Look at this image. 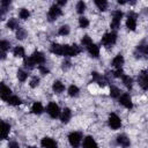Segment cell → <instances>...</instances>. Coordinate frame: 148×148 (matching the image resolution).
I'll use <instances>...</instances> for the list:
<instances>
[{
    "label": "cell",
    "instance_id": "obj_1",
    "mask_svg": "<svg viewBox=\"0 0 148 148\" xmlns=\"http://www.w3.org/2000/svg\"><path fill=\"white\" fill-rule=\"evenodd\" d=\"M68 141L73 148H77L82 141V134L80 132H72L68 135Z\"/></svg>",
    "mask_w": 148,
    "mask_h": 148
},
{
    "label": "cell",
    "instance_id": "obj_2",
    "mask_svg": "<svg viewBox=\"0 0 148 148\" xmlns=\"http://www.w3.org/2000/svg\"><path fill=\"white\" fill-rule=\"evenodd\" d=\"M117 42V35L114 32H106L102 38V44L106 47L113 45Z\"/></svg>",
    "mask_w": 148,
    "mask_h": 148
},
{
    "label": "cell",
    "instance_id": "obj_3",
    "mask_svg": "<svg viewBox=\"0 0 148 148\" xmlns=\"http://www.w3.org/2000/svg\"><path fill=\"white\" fill-rule=\"evenodd\" d=\"M108 123H109V126H110L112 130H118V128H120V126H121V120H120V118H119L116 113H110Z\"/></svg>",
    "mask_w": 148,
    "mask_h": 148
},
{
    "label": "cell",
    "instance_id": "obj_4",
    "mask_svg": "<svg viewBox=\"0 0 148 148\" xmlns=\"http://www.w3.org/2000/svg\"><path fill=\"white\" fill-rule=\"evenodd\" d=\"M123 18V13L120 10H114L112 13V21H111V24L110 27L112 29H118L119 25H120V21Z\"/></svg>",
    "mask_w": 148,
    "mask_h": 148
},
{
    "label": "cell",
    "instance_id": "obj_5",
    "mask_svg": "<svg viewBox=\"0 0 148 148\" xmlns=\"http://www.w3.org/2000/svg\"><path fill=\"white\" fill-rule=\"evenodd\" d=\"M65 47V51H64V56H67V57H75L80 53V47L77 45H64Z\"/></svg>",
    "mask_w": 148,
    "mask_h": 148
},
{
    "label": "cell",
    "instance_id": "obj_6",
    "mask_svg": "<svg viewBox=\"0 0 148 148\" xmlns=\"http://www.w3.org/2000/svg\"><path fill=\"white\" fill-rule=\"evenodd\" d=\"M46 111H47V113L50 114L51 118H58L60 116V109H59L58 104H56L54 102L49 103V105L46 108Z\"/></svg>",
    "mask_w": 148,
    "mask_h": 148
},
{
    "label": "cell",
    "instance_id": "obj_7",
    "mask_svg": "<svg viewBox=\"0 0 148 148\" xmlns=\"http://www.w3.org/2000/svg\"><path fill=\"white\" fill-rule=\"evenodd\" d=\"M60 15H61V8H60L58 5H53V6L49 9V13H47L49 21H54V20L58 18Z\"/></svg>",
    "mask_w": 148,
    "mask_h": 148
},
{
    "label": "cell",
    "instance_id": "obj_8",
    "mask_svg": "<svg viewBox=\"0 0 148 148\" xmlns=\"http://www.w3.org/2000/svg\"><path fill=\"white\" fill-rule=\"evenodd\" d=\"M138 82L139 86L143 89V90H148V72L147 71H142L139 76H138Z\"/></svg>",
    "mask_w": 148,
    "mask_h": 148
},
{
    "label": "cell",
    "instance_id": "obj_9",
    "mask_svg": "<svg viewBox=\"0 0 148 148\" xmlns=\"http://www.w3.org/2000/svg\"><path fill=\"white\" fill-rule=\"evenodd\" d=\"M119 103H120V104H121L123 106L127 108V109H132V108H133L132 98H131L130 94H127V92L123 94V95H121V96L119 97Z\"/></svg>",
    "mask_w": 148,
    "mask_h": 148
},
{
    "label": "cell",
    "instance_id": "obj_10",
    "mask_svg": "<svg viewBox=\"0 0 148 148\" xmlns=\"http://www.w3.org/2000/svg\"><path fill=\"white\" fill-rule=\"evenodd\" d=\"M126 27L128 30H135L136 28V15L131 13L128 14V17L126 20Z\"/></svg>",
    "mask_w": 148,
    "mask_h": 148
},
{
    "label": "cell",
    "instance_id": "obj_11",
    "mask_svg": "<svg viewBox=\"0 0 148 148\" xmlns=\"http://www.w3.org/2000/svg\"><path fill=\"white\" fill-rule=\"evenodd\" d=\"M12 96V90L3 83H1V87H0V97L3 99V101H8V98Z\"/></svg>",
    "mask_w": 148,
    "mask_h": 148
},
{
    "label": "cell",
    "instance_id": "obj_12",
    "mask_svg": "<svg viewBox=\"0 0 148 148\" xmlns=\"http://www.w3.org/2000/svg\"><path fill=\"white\" fill-rule=\"evenodd\" d=\"M40 145L43 148H58L57 142L51 138H43L40 141Z\"/></svg>",
    "mask_w": 148,
    "mask_h": 148
},
{
    "label": "cell",
    "instance_id": "obj_13",
    "mask_svg": "<svg viewBox=\"0 0 148 148\" xmlns=\"http://www.w3.org/2000/svg\"><path fill=\"white\" fill-rule=\"evenodd\" d=\"M50 50H51L52 53H54V54H57V56H64L65 47H64V45H60V44H58V43H53V44L51 45Z\"/></svg>",
    "mask_w": 148,
    "mask_h": 148
},
{
    "label": "cell",
    "instance_id": "obj_14",
    "mask_svg": "<svg viewBox=\"0 0 148 148\" xmlns=\"http://www.w3.org/2000/svg\"><path fill=\"white\" fill-rule=\"evenodd\" d=\"M32 59L35 60V62H36V65H43L44 62H45V57H44V54L42 53V52H39V51H35L34 53H32Z\"/></svg>",
    "mask_w": 148,
    "mask_h": 148
},
{
    "label": "cell",
    "instance_id": "obj_15",
    "mask_svg": "<svg viewBox=\"0 0 148 148\" xmlns=\"http://www.w3.org/2000/svg\"><path fill=\"white\" fill-rule=\"evenodd\" d=\"M82 146H83V148H97V143L92 136H86L83 139Z\"/></svg>",
    "mask_w": 148,
    "mask_h": 148
},
{
    "label": "cell",
    "instance_id": "obj_16",
    "mask_svg": "<svg viewBox=\"0 0 148 148\" xmlns=\"http://www.w3.org/2000/svg\"><path fill=\"white\" fill-rule=\"evenodd\" d=\"M124 65V57L121 54H117L113 60H112V66L116 68V69H120Z\"/></svg>",
    "mask_w": 148,
    "mask_h": 148
},
{
    "label": "cell",
    "instance_id": "obj_17",
    "mask_svg": "<svg viewBox=\"0 0 148 148\" xmlns=\"http://www.w3.org/2000/svg\"><path fill=\"white\" fill-rule=\"evenodd\" d=\"M71 118H72V111H71L68 108L64 109V110H62V112H61V114H60V119H61V123H64V124H67V123L71 120Z\"/></svg>",
    "mask_w": 148,
    "mask_h": 148
},
{
    "label": "cell",
    "instance_id": "obj_18",
    "mask_svg": "<svg viewBox=\"0 0 148 148\" xmlns=\"http://www.w3.org/2000/svg\"><path fill=\"white\" fill-rule=\"evenodd\" d=\"M117 142H118V145H120L123 148H127V147H130V145H131L130 139H128L126 135H124V134L117 136Z\"/></svg>",
    "mask_w": 148,
    "mask_h": 148
},
{
    "label": "cell",
    "instance_id": "obj_19",
    "mask_svg": "<svg viewBox=\"0 0 148 148\" xmlns=\"http://www.w3.org/2000/svg\"><path fill=\"white\" fill-rule=\"evenodd\" d=\"M9 131H10V126L5 123V121H1V130H0V136L1 139H6L9 134Z\"/></svg>",
    "mask_w": 148,
    "mask_h": 148
},
{
    "label": "cell",
    "instance_id": "obj_20",
    "mask_svg": "<svg viewBox=\"0 0 148 148\" xmlns=\"http://www.w3.org/2000/svg\"><path fill=\"white\" fill-rule=\"evenodd\" d=\"M52 89H53V91L56 92V94H61L64 90H65V86H64V83L61 82V81H54L53 82V84H52Z\"/></svg>",
    "mask_w": 148,
    "mask_h": 148
},
{
    "label": "cell",
    "instance_id": "obj_21",
    "mask_svg": "<svg viewBox=\"0 0 148 148\" xmlns=\"http://www.w3.org/2000/svg\"><path fill=\"white\" fill-rule=\"evenodd\" d=\"M88 52H89V54L91 56V57H94V58H97L98 56H99V47L96 45V44H91V45H89L88 47Z\"/></svg>",
    "mask_w": 148,
    "mask_h": 148
},
{
    "label": "cell",
    "instance_id": "obj_22",
    "mask_svg": "<svg viewBox=\"0 0 148 148\" xmlns=\"http://www.w3.org/2000/svg\"><path fill=\"white\" fill-rule=\"evenodd\" d=\"M31 111H32V113H35V114H40V113L44 111L42 103L35 102V103L32 104V106H31Z\"/></svg>",
    "mask_w": 148,
    "mask_h": 148
},
{
    "label": "cell",
    "instance_id": "obj_23",
    "mask_svg": "<svg viewBox=\"0 0 148 148\" xmlns=\"http://www.w3.org/2000/svg\"><path fill=\"white\" fill-rule=\"evenodd\" d=\"M13 54H14L15 57L23 58V57L25 56V53H24V49H23L22 46H16V47L13 50Z\"/></svg>",
    "mask_w": 148,
    "mask_h": 148
},
{
    "label": "cell",
    "instance_id": "obj_24",
    "mask_svg": "<svg viewBox=\"0 0 148 148\" xmlns=\"http://www.w3.org/2000/svg\"><path fill=\"white\" fill-rule=\"evenodd\" d=\"M35 65H36V62H35V60L32 59V57H28V58H24V66H25L27 68H29V69H32V68L35 67Z\"/></svg>",
    "mask_w": 148,
    "mask_h": 148
},
{
    "label": "cell",
    "instance_id": "obj_25",
    "mask_svg": "<svg viewBox=\"0 0 148 148\" xmlns=\"http://www.w3.org/2000/svg\"><path fill=\"white\" fill-rule=\"evenodd\" d=\"M121 80H123V83H124L128 89L132 88V86H133V80H132L131 76H128V75H124V76L121 77Z\"/></svg>",
    "mask_w": 148,
    "mask_h": 148
},
{
    "label": "cell",
    "instance_id": "obj_26",
    "mask_svg": "<svg viewBox=\"0 0 148 148\" xmlns=\"http://www.w3.org/2000/svg\"><path fill=\"white\" fill-rule=\"evenodd\" d=\"M95 5L99 10H105L108 8V2L105 0H95Z\"/></svg>",
    "mask_w": 148,
    "mask_h": 148
},
{
    "label": "cell",
    "instance_id": "obj_27",
    "mask_svg": "<svg viewBox=\"0 0 148 148\" xmlns=\"http://www.w3.org/2000/svg\"><path fill=\"white\" fill-rule=\"evenodd\" d=\"M79 91H80L79 88L76 86H74V84L69 86V88H68V95L72 96V97H76L79 95Z\"/></svg>",
    "mask_w": 148,
    "mask_h": 148
},
{
    "label": "cell",
    "instance_id": "obj_28",
    "mask_svg": "<svg viewBox=\"0 0 148 148\" xmlns=\"http://www.w3.org/2000/svg\"><path fill=\"white\" fill-rule=\"evenodd\" d=\"M7 103H8V104H10V105H20V104H21V99H20L17 96L12 95V96L8 98Z\"/></svg>",
    "mask_w": 148,
    "mask_h": 148
},
{
    "label": "cell",
    "instance_id": "obj_29",
    "mask_svg": "<svg viewBox=\"0 0 148 148\" xmlns=\"http://www.w3.org/2000/svg\"><path fill=\"white\" fill-rule=\"evenodd\" d=\"M7 25H8V28H10V29H18V28H20V27H18V22H17L16 18H9Z\"/></svg>",
    "mask_w": 148,
    "mask_h": 148
},
{
    "label": "cell",
    "instance_id": "obj_30",
    "mask_svg": "<svg viewBox=\"0 0 148 148\" xmlns=\"http://www.w3.org/2000/svg\"><path fill=\"white\" fill-rule=\"evenodd\" d=\"M9 47H10V44L7 40H1L0 42V50H1V52L6 53L9 50Z\"/></svg>",
    "mask_w": 148,
    "mask_h": 148
},
{
    "label": "cell",
    "instance_id": "obj_31",
    "mask_svg": "<svg viewBox=\"0 0 148 148\" xmlns=\"http://www.w3.org/2000/svg\"><path fill=\"white\" fill-rule=\"evenodd\" d=\"M27 77H28V73H27V72H24V71H22V69H18V71H17V79H18L21 82H24V81L27 80Z\"/></svg>",
    "mask_w": 148,
    "mask_h": 148
},
{
    "label": "cell",
    "instance_id": "obj_32",
    "mask_svg": "<svg viewBox=\"0 0 148 148\" xmlns=\"http://www.w3.org/2000/svg\"><path fill=\"white\" fill-rule=\"evenodd\" d=\"M86 10V3L83 1H79L76 3V12L79 14H83V12Z\"/></svg>",
    "mask_w": 148,
    "mask_h": 148
},
{
    "label": "cell",
    "instance_id": "obj_33",
    "mask_svg": "<svg viewBox=\"0 0 148 148\" xmlns=\"http://www.w3.org/2000/svg\"><path fill=\"white\" fill-rule=\"evenodd\" d=\"M18 15H20V18H22V20H27V18L30 16V13H29V10H28V9L22 8V9L20 10Z\"/></svg>",
    "mask_w": 148,
    "mask_h": 148
},
{
    "label": "cell",
    "instance_id": "obj_34",
    "mask_svg": "<svg viewBox=\"0 0 148 148\" xmlns=\"http://www.w3.org/2000/svg\"><path fill=\"white\" fill-rule=\"evenodd\" d=\"M81 43H82V45H83V46L88 47L89 45H91V44H92V40H91V38H90L88 35H86V36H83V38H82Z\"/></svg>",
    "mask_w": 148,
    "mask_h": 148
},
{
    "label": "cell",
    "instance_id": "obj_35",
    "mask_svg": "<svg viewBox=\"0 0 148 148\" xmlns=\"http://www.w3.org/2000/svg\"><path fill=\"white\" fill-rule=\"evenodd\" d=\"M79 25H80L81 28H87V27L89 25V21H88V18L84 17V16L80 17V18H79Z\"/></svg>",
    "mask_w": 148,
    "mask_h": 148
},
{
    "label": "cell",
    "instance_id": "obj_36",
    "mask_svg": "<svg viewBox=\"0 0 148 148\" xmlns=\"http://www.w3.org/2000/svg\"><path fill=\"white\" fill-rule=\"evenodd\" d=\"M68 34H69V27H68V25H61V27L59 28V35L66 36V35H68Z\"/></svg>",
    "mask_w": 148,
    "mask_h": 148
},
{
    "label": "cell",
    "instance_id": "obj_37",
    "mask_svg": "<svg viewBox=\"0 0 148 148\" xmlns=\"http://www.w3.org/2000/svg\"><path fill=\"white\" fill-rule=\"evenodd\" d=\"M110 95H111V97L117 98V97H119L120 91H119V89H118L117 87H111V89H110Z\"/></svg>",
    "mask_w": 148,
    "mask_h": 148
},
{
    "label": "cell",
    "instance_id": "obj_38",
    "mask_svg": "<svg viewBox=\"0 0 148 148\" xmlns=\"http://www.w3.org/2000/svg\"><path fill=\"white\" fill-rule=\"evenodd\" d=\"M25 35H27V32H25L24 29H22V28L17 29V31H16V38L17 39H23L25 37Z\"/></svg>",
    "mask_w": 148,
    "mask_h": 148
},
{
    "label": "cell",
    "instance_id": "obj_39",
    "mask_svg": "<svg viewBox=\"0 0 148 148\" xmlns=\"http://www.w3.org/2000/svg\"><path fill=\"white\" fill-rule=\"evenodd\" d=\"M136 52H139L140 54H147L148 53V46L147 45H139L136 47Z\"/></svg>",
    "mask_w": 148,
    "mask_h": 148
},
{
    "label": "cell",
    "instance_id": "obj_40",
    "mask_svg": "<svg viewBox=\"0 0 148 148\" xmlns=\"http://www.w3.org/2000/svg\"><path fill=\"white\" fill-rule=\"evenodd\" d=\"M38 83H39V79H38L37 76H34V77L31 79V81H30V87H31V88H35V87L38 86Z\"/></svg>",
    "mask_w": 148,
    "mask_h": 148
},
{
    "label": "cell",
    "instance_id": "obj_41",
    "mask_svg": "<svg viewBox=\"0 0 148 148\" xmlns=\"http://www.w3.org/2000/svg\"><path fill=\"white\" fill-rule=\"evenodd\" d=\"M38 69H39V72H40L43 75H46V74H49V72H50V71H49V69H47V68H46L44 65L38 66Z\"/></svg>",
    "mask_w": 148,
    "mask_h": 148
},
{
    "label": "cell",
    "instance_id": "obj_42",
    "mask_svg": "<svg viewBox=\"0 0 148 148\" xmlns=\"http://www.w3.org/2000/svg\"><path fill=\"white\" fill-rule=\"evenodd\" d=\"M113 75H114V77H123L125 74H124L123 69L120 68V69H116V71L113 72Z\"/></svg>",
    "mask_w": 148,
    "mask_h": 148
},
{
    "label": "cell",
    "instance_id": "obj_43",
    "mask_svg": "<svg viewBox=\"0 0 148 148\" xmlns=\"http://www.w3.org/2000/svg\"><path fill=\"white\" fill-rule=\"evenodd\" d=\"M8 148H20V146H18V143H17V142H15V141H12V142H9V145H8Z\"/></svg>",
    "mask_w": 148,
    "mask_h": 148
},
{
    "label": "cell",
    "instance_id": "obj_44",
    "mask_svg": "<svg viewBox=\"0 0 148 148\" xmlns=\"http://www.w3.org/2000/svg\"><path fill=\"white\" fill-rule=\"evenodd\" d=\"M57 5H58V6H64V5H66V0H65V1H58Z\"/></svg>",
    "mask_w": 148,
    "mask_h": 148
}]
</instances>
